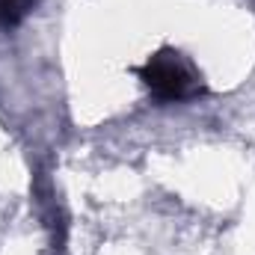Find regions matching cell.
Returning <instances> with one entry per match:
<instances>
[{
  "label": "cell",
  "instance_id": "cell-1",
  "mask_svg": "<svg viewBox=\"0 0 255 255\" xmlns=\"http://www.w3.org/2000/svg\"><path fill=\"white\" fill-rule=\"evenodd\" d=\"M142 86L157 98V101H166V104H175V101H190L202 92V77L199 71L187 63V57H181L178 51H157L151 54L145 65L136 68Z\"/></svg>",
  "mask_w": 255,
  "mask_h": 255
},
{
  "label": "cell",
  "instance_id": "cell-2",
  "mask_svg": "<svg viewBox=\"0 0 255 255\" xmlns=\"http://www.w3.org/2000/svg\"><path fill=\"white\" fill-rule=\"evenodd\" d=\"M42 0H0V27L12 30L27 21V15L39 6Z\"/></svg>",
  "mask_w": 255,
  "mask_h": 255
}]
</instances>
